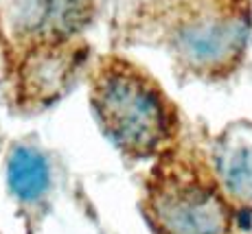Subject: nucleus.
<instances>
[{"label":"nucleus","mask_w":252,"mask_h":234,"mask_svg":"<svg viewBox=\"0 0 252 234\" xmlns=\"http://www.w3.org/2000/svg\"><path fill=\"white\" fill-rule=\"evenodd\" d=\"M90 20V0H16L11 27L35 44L68 42Z\"/></svg>","instance_id":"obj_3"},{"label":"nucleus","mask_w":252,"mask_h":234,"mask_svg":"<svg viewBox=\"0 0 252 234\" xmlns=\"http://www.w3.org/2000/svg\"><path fill=\"white\" fill-rule=\"evenodd\" d=\"M101 129L127 155H152L171 138V114L158 88L132 66H110L92 88Z\"/></svg>","instance_id":"obj_1"},{"label":"nucleus","mask_w":252,"mask_h":234,"mask_svg":"<svg viewBox=\"0 0 252 234\" xmlns=\"http://www.w3.org/2000/svg\"><path fill=\"white\" fill-rule=\"evenodd\" d=\"M246 35L248 31L241 20H200L178 33L176 46L189 66L215 70L239 57Z\"/></svg>","instance_id":"obj_4"},{"label":"nucleus","mask_w":252,"mask_h":234,"mask_svg":"<svg viewBox=\"0 0 252 234\" xmlns=\"http://www.w3.org/2000/svg\"><path fill=\"white\" fill-rule=\"evenodd\" d=\"M152 208L162 234H228L230 210L224 197L191 175L164 177L154 191Z\"/></svg>","instance_id":"obj_2"},{"label":"nucleus","mask_w":252,"mask_h":234,"mask_svg":"<svg viewBox=\"0 0 252 234\" xmlns=\"http://www.w3.org/2000/svg\"><path fill=\"white\" fill-rule=\"evenodd\" d=\"M81 59L79 48L66 46V42L40 44L20 68L22 96L31 103H51L68 88Z\"/></svg>","instance_id":"obj_5"},{"label":"nucleus","mask_w":252,"mask_h":234,"mask_svg":"<svg viewBox=\"0 0 252 234\" xmlns=\"http://www.w3.org/2000/svg\"><path fill=\"white\" fill-rule=\"evenodd\" d=\"M215 173L226 193L252 206V125L237 123L215 145Z\"/></svg>","instance_id":"obj_6"},{"label":"nucleus","mask_w":252,"mask_h":234,"mask_svg":"<svg viewBox=\"0 0 252 234\" xmlns=\"http://www.w3.org/2000/svg\"><path fill=\"white\" fill-rule=\"evenodd\" d=\"M9 191L22 202H37L51 186V167L44 153L29 145H18L11 149L7 160Z\"/></svg>","instance_id":"obj_7"}]
</instances>
